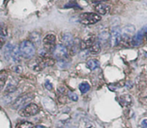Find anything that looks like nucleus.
Masks as SVG:
<instances>
[{
	"instance_id": "nucleus-1",
	"label": "nucleus",
	"mask_w": 147,
	"mask_h": 128,
	"mask_svg": "<svg viewBox=\"0 0 147 128\" xmlns=\"http://www.w3.org/2000/svg\"><path fill=\"white\" fill-rule=\"evenodd\" d=\"M21 55L25 58H30L35 54V47L30 40H24L20 46Z\"/></svg>"
},
{
	"instance_id": "nucleus-2",
	"label": "nucleus",
	"mask_w": 147,
	"mask_h": 128,
	"mask_svg": "<svg viewBox=\"0 0 147 128\" xmlns=\"http://www.w3.org/2000/svg\"><path fill=\"white\" fill-rule=\"evenodd\" d=\"M34 98V95L31 93H25V94L21 95L16 98L14 103L11 105V108L14 109H20L25 106L26 105L29 104L30 102Z\"/></svg>"
},
{
	"instance_id": "nucleus-3",
	"label": "nucleus",
	"mask_w": 147,
	"mask_h": 128,
	"mask_svg": "<svg viewBox=\"0 0 147 128\" xmlns=\"http://www.w3.org/2000/svg\"><path fill=\"white\" fill-rule=\"evenodd\" d=\"M101 20V17L96 13H83L79 16V21L85 25H90L97 23Z\"/></svg>"
},
{
	"instance_id": "nucleus-4",
	"label": "nucleus",
	"mask_w": 147,
	"mask_h": 128,
	"mask_svg": "<svg viewBox=\"0 0 147 128\" xmlns=\"http://www.w3.org/2000/svg\"><path fill=\"white\" fill-rule=\"evenodd\" d=\"M39 107L35 104H29L26 105L23 108L20 109L19 114L24 117H29V116H34L39 113Z\"/></svg>"
},
{
	"instance_id": "nucleus-5",
	"label": "nucleus",
	"mask_w": 147,
	"mask_h": 128,
	"mask_svg": "<svg viewBox=\"0 0 147 128\" xmlns=\"http://www.w3.org/2000/svg\"><path fill=\"white\" fill-rule=\"evenodd\" d=\"M56 37L53 34H48L43 39V47L44 50L47 53H53L55 48Z\"/></svg>"
},
{
	"instance_id": "nucleus-6",
	"label": "nucleus",
	"mask_w": 147,
	"mask_h": 128,
	"mask_svg": "<svg viewBox=\"0 0 147 128\" xmlns=\"http://www.w3.org/2000/svg\"><path fill=\"white\" fill-rule=\"evenodd\" d=\"M55 58L57 59L58 61L60 60H67L68 57V53H67V50L66 47L63 45L59 44L55 46L54 51H53Z\"/></svg>"
},
{
	"instance_id": "nucleus-7",
	"label": "nucleus",
	"mask_w": 147,
	"mask_h": 128,
	"mask_svg": "<svg viewBox=\"0 0 147 128\" xmlns=\"http://www.w3.org/2000/svg\"><path fill=\"white\" fill-rule=\"evenodd\" d=\"M121 41V30L118 27H113L110 34V43L112 46H117Z\"/></svg>"
},
{
	"instance_id": "nucleus-8",
	"label": "nucleus",
	"mask_w": 147,
	"mask_h": 128,
	"mask_svg": "<svg viewBox=\"0 0 147 128\" xmlns=\"http://www.w3.org/2000/svg\"><path fill=\"white\" fill-rule=\"evenodd\" d=\"M96 42V36L93 34H90L86 36L85 38L80 42V48L81 50H86L89 49L93 43Z\"/></svg>"
},
{
	"instance_id": "nucleus-9",
	"label": "nucleus",
	"mask_w": 147,
	"mask_h": 128,
	"mask_svg": "<svg viewBox=\"0 0 147 128\" xmlns=\"http://www.w3.org/2000/svg\"><path fill=\"white\" fill-rule=\"evenodd\" d=\"M135 33V27L133 25H127L121 30V40H129L133 37Z\"/></svg>"
},
{
	"instance_id": "nucleus-10",
	"label": "nucleus",
	"mask_w": 147,
	"mask_h": 128,
	"mask_svg": "<svg viewBox=\"0 0 147 128\" xmlns=\"http://www.w3.org/2000/svg\"><path fill=\"white\" fill-rule=\"evenodd\" d=\"M95 9L98 14H102V15H106L110 12L111 7L109 4L105 2H99L96 5Z\"/></svg>"
},
{
	"instance_id": "nucleus-11",
	"label": "nucleus",
	"mask_w": 147,
	"mask_h": 128,
	"mask_svg": "<svg viewBox=\"0 0 147 128\" xmlns=\"http://www.w3.org/2000/svg\"><path fill=\"white\" fill-rule=\"evenodd\" d=\"M144 37V34L143 30H141L140 31L138 32L134 36H133V37L131 38V44L134 46H139V45H141L143 41V38Z\"/></svg>"
},
{
	"instance_id": "nucleus-12",
	"label": "nucleus",
	"mask_w": 147,
	"mask_h": 128,
	"mask_svg": "<svg viewBox=\"0 0 147 128\" xmlns=\"http://www.w3.org/2000/svg\"><path fill=\"white\" fill-rule=\"evenodd\" d=\"M62 41L63 43V45L67 46V47H70L72 45V44L73 43V41H74V39H73V35L72 34L69 33H64V34L62 35V38H61Z\"/></svg>"
},
{
	"instance_id": "nucleus-13",
	"label": "nucleus",
	"mask_w": 147,
	"mask_h": 128,
	"mask_svg": "<svg viewBox=\"0 0 147 128\" xmlns=\"http://www.w3.org/2000/svg\"><path fill=\"white\" fill-rule=\"evenodd\" d=\"M22 55L20 53V48H19L17 46H13L12 50H11V59L14 62H20L21 60Z\"/></svg>"
},
{
	"instance_id": "nucleus-14",
	"label": "nucleus",
	"mask_w": 147,
	"mask_h": 128,
	"mask_svg": "<svg viewBox=\"0 0 147 128\" xmlns=\"http://www.w3.org/2000/svg\"><path fill=\"white\" fill-rule=\"evenodd\" d=\"M17 83L16 82V80H11L9 81V83L7 84V87H6L5 91H4V93L6 95H9L10 93H12L17 90Z\"/></svg>"
},
{
	"instance_id": "nucleus-15",
	"label": "nucleus",
	"mask_w": 147,
	"mask_h": 128,
	"mask_svg": "<svg viewBox=\"0 0 147 128\" xmlns=\"http://www.w3.org/2000/svg\"><path fill=\"white\" fill-rule=\"evenodd\" d=\"M79 128H96V127L92 121L87 118L83 117L80 119L79 122Z\"/></svg>"
},
{
	"instance_id": "nucleus-16",
	"label": "nucleus",
	"mask_w": 147,
	"mask_h": 128,
	"mask_svg": "<svg viewBox=\"0 0 147 128\" xmlns=\"http://www.w3.org/2000/svg\"><path fill=\"white\" fill-rule=\"evenodd\" d=\"M30 42L32 43L34 45H40V42H41V35L40 33L37 32H33L30 35Z\"/></svg>"
},
{
	"instance_id": "nucleus-17",
	"label": "nucleus",
	"mask_w": 147,
	"mask_h": 128,
	"mask_svg": "<svg viewBox=\"0 0 147 128\" xmlns=\"http://www.w3.org/2000/svg\"><path fill=\"white\" fill-rule=\"evenodd\" d=\"M110 42V35L107 31H104L100 33L98 36V42L100 44H106Z\"/></svg>"
},
{
	"instance_id": "nucleus-18",
	"label": "nucleus",
	"mask_w": 147,
	"mask_h": 128,
	"mask_svg": "<svg viewBox=\"0 0 147 128\" xmlns=\"http://www.w3.org/2000/svg\"><path fill=\"white\" fill-rule=\"evenodd\" d=\"M100 49H101V47H100V44L99 43V42H95L93 44V45L88 49V51L90 54L93 55H96L98 53H100Z\"/></svg>"
},
{
	"instance_id": "nucleus-19",
	"label": "nucleus",
	"mask_w": 147,
	"mask_h": 128,
	"mask_svg": "<svg viewBox=\"0 0 147 128\" xmlns=\"http://www.w3.org/2000/svg\"><path fill=\"white\" fill-rule=\"evenodd\" d=\"M100 66V63L96 59H90V60H88L87 62V67L90 70H93L95 69L98 68Z\"/></svg>"
},
{
	"instance_id": "nucleus-20",
	"label": "nucleus",
	"mask_w": 147,
	"mask_h": 128,
	"mask_svg": "<svg viewBox=\"0 0 147 128\" xmlns=\"http://www.w3.org/2000/svg\"><path fill=\"white\" fill-rule=\"evenodd\" d=\"M13 45L11 44H7V45L4 47V58L7 59V60H9L11 59V50H12Z\"/></svg>"
},
{
	"instance_id": "nucleus-21",
	"label": "nucleus",
	"mask_w": 147,
	"mask_h": 128,
	"mask_svg": "<svg viewBox=\"0 0 147 128\" xmlns=\"http://www.w3.org/2000/svg\"><path fill=\"white\" fill-rule=\"evenodd\" d=\"M79 47H80V45H79L78 42H76V40L73 41V43L72 44V45L70 47V53L72 56H74L77 53V52L78 51Z\"/></svg>"
},
{
	"instance_id": "nucleus-22",
	"label": "nucleus",
	"mask_w": 147,
	"mask_h": 128,
	"mask_svg": "<svg viewBox=\"0 0 147 128\" xmlns=\"http://www.w3.org/2000/svg\"><path fill=\"white\" fill-rule=\"evenodd\" d=\"M120 102L123 106H128L131 103V97L129 95H123L121 96Z\"/></svg>"
},
{
	"instance_id": "nucleus-23",
	"label": "nucleus",
	"mask_w": 147,
	"mask_h": 128,
	"mask_svg": "<svg viewBox=\"0 0 147 128\" xmlns=\"http://www.w3.org/2000/svg\"><path fill=\"white\" fill-rule=\"evenodd\" d=\"M90 85L87 82H84V83H82L79 85V89L82 93H87L90 90Z\"/></svg>"
},
{
	"instance_id": "nucleus-24",
	"label": "nucleus",
	"mask_w": 147,
	"mask_h": 128,
	"mask_svg": "<svg viewBox=\"0 0 147 128\" xmlns=\"http://www.w3.org/2000/svg\"><path fill=\"white\" fill-rule=\"evenodd\" d=\"M33 124L30 122H22L16 125V128H32Z\"/></svg>"
},
{
	"instance_id": "nucleus-25",
	"label": "nucleus",
	"mask_w": 147,
	"mask_h": 128,
	"mask_svg": "<svg viewBox=\"0 0 147 128\" xmlns=\"http://www.w3.org/2000/svg\"><path fill=\"white\" fill-rule=\"evenodd\" d=\"M67 96H68V97L70 98L72 101H74V102H77L78 99V95L76 94V93H73V92L70 91H67Z\"/></svg>"
},
{
	"instance_id": "nucleus-26",
	"label": "nucleus",
	"mask_w": 147,
	"mask_h": 128,
	"mask_svg": "<svg viewBox=\"0 0 147 128\" xmlns=\"http://www.w3.org/2000/svg\"><path fill=\"white\" fill-rule=\"evenodd\" d=\"M6 81H7V79L5 77H1L0 78V91L2 90V89L4 88V85H5Z\"/></svg>"
},
{
	"instance_id": "nucleus-27",
	"label": "nucleus",
	"mask_w": 147,
	"mask_h": 128,
	"mask_svg": "<svg viewBox=\"0 0 147 128\" xmlns=\"http://www.w3.org/2000/svg\"><path fill=\"white\" fill-rule=\"evenodd\" d=\"M7 30L4 27L0 25V35L1 36H6L7 35Z\"/></svg>"
},
{
	"instance_id": "nucleus-28",
	"label": "nucleus",
	"mask_w": 147,
	"mask_h": 128,
	"mask_svg": "<svg viewBox=\"0 0 147 128\" xmlns=\"http://www.w3.org/2000/svg\"><path fill=\"white\" fill-rule=\"evenodd\" d=\"M14 72H17V73H21L22 71V68L20 66H16L14 67Z\"/></svg>"
},
{
	"instance_id": "nucleus-29",
	"label": "nucleus",
	"mask_w": 147,
	"mask_h": 128,
	"mask_svg": "<svg viewBox=\"0 0 147 128\" xmlns=\"http://www.w3.org/2000/svg\"><path fill=\"white\" fill-rule=\"evenodd\" d=\"M141 125L143 128H147V119H144L142 123H141Z\"/></svg>"
},
{
	"instance_id": "nucleus-30",
	"label": "nucleus",
	"mask_w": 147,
	"mask_h": 128,
	"mask_svg": "<svg viewBox=\"0 0 147 128\" xmlns=\"http://www.w3.org/2000/svg\"><path fill=\"white\" fill-rule=\"evenodd\" d=\"M45 87L47 88L48 90H51V89H53V86H52L51 83H50V82H48V81L46 82V83H45Z\"/></svg>"
},
{
	"instance_id": "nucleus-31",
	"label": "nucleus",
	"mask_w": 147,
	"mask_h": 128,
	"mask_svg": "<svg viewBox=\"0 0 147 128\" xmlns=\"http://www.w3.org/2000/svg\"><path fill=\"white\" fill-rule=\"evenodd\" d=\"M4 44V40L2 37H0V49L3 47Z\"/></svg>"
},
{
	"instance_id": "nucleus-32",
	"label": "nucleus",
	"mask_w": 147,
	"mask_h": 128,
	"mask_svg": "<svg viewBox=\"0 0 147 128\" xmlns=\"http://www.w3.org/2000/svg\"><path fill=\"white\" fill-rule=\"evenodd\" d=\"M144 32V36H146L147 37V26L146 27H144L143 29H142Z\"/></svg>"
},
{
	"instance_id": "nucleus-33",
	"label": "nucleus",
	"mask_w": 147,
	"mask_h": 128,
	"mask_svg": "<svg viewBox=\"0 0 147 128\" xmlns=\"http://www.w3.org/2000/svg\"><path fill=\"white\" fill-rule=\"evenodd\" d=\"M34 128H47V127L45 126H42V125H37V126H35V127Z\"/></svg>"
},
{
	"instance_id": "nucleus-34",
	"label": "nucleus",
	"mask_w": 147,
	"mask_h": 128,
	"mask_svg": "<svg viewBox=\"0 0 147 128\" xmlns=\"http://www.w3.org/2000/svg\"><path fill=\"white\" fill-rule=\"evenodd\" d=\"M145 1H146V3H147V0H145Z\"/></svg>"
}]
</instances>
